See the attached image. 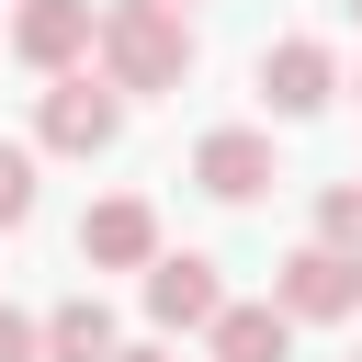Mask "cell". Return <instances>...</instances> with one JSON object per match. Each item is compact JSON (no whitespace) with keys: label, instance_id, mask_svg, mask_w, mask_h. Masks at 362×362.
<instances>
[{"label":"cell","instance_id":"1","mask_svg":"<svg viewBox=\"0 0 362 362\" xmlns=\"http://www.w3.org/2000/svg\"><path fill=\"white\" fill-rule=\"evenodd\" d=\"M102 79H113L124 102L181 90V79H192V23H181V0H102Z\"/></svg>","mask_w":362,"mask_h":362},{"label":"cell","instance_id":"2","mask_svg":"<svg viewBox=\"0 0 362 362\" xmlns=\"http://www.w3.org/2000/svg\"><path fill=\"white\" fill-rule=\"evenodd\" d=\"M113 136H124V90L90 79V68H57L45 102H34V147H45V158H102Z\"/></svg>","mask_w":362,"mask_h":362},{"label":"cell","instance_id":"3","mask_svg":"<svg viewBox=\"0 0 362 362\" xmlns=\"http://www.w3.org/2000/svg\"><path fill=\"white\" fill-rule=\"evenodd\" d=\"M272 294H283L305 328H328V317H351V305H362V260H351V249H328V238H305V249H283V260H272Z\"/></svg>","mask_w":362,"mask_h":362},{"label":"cell","instance_id":"4","mask_svg":"<svg viewBox=\"0 0 362 362\" xmlns=\"http://www.w3.org/2000/svg\"><path fill=\"white\" fill-rule=\"evenodd\" d=\"M11 57H23L34 79H57V68L102 57V11H90V0H11Z\"/></svg>","mask_w":362,"mask_h":362},{"label":"cell","instance_id":"5","mask_svg":"<svg viewBox=\"0 0 362 362\" xmlns=\"http://www.w3.org/2000/svg\"><path fill=\"white\" fill-rule=\"evenodd\" d=\"M260 102H272L283 124L328 113V102H339V57H328L317 34H283V45H260Z\"/></svg>","mask_w":362,"mask_h":362},{"label":"cell","instance_id":"6","mask_svg":"<svg viewBox=\"0 0 362 362\" xmlns=\"http://www.w3.org/2000/svg\"><path fill=\"white\" fill-rule=\"evenodd\" d=\"M192 181H204L215 204H260V192L283 181V158H272V136H260V124H215V136L192 147Z\"/></svg>","mask_w":362,"mask_h":362},{"label":"cell","instance_id":"7","mask_svg":"<svg viewBox=\"0 0 362 362\" xmlns=\"http://www.w3.org/2000/svg\"><path fill=\"white\" fill-rule=\"evenodd\" d=\"M79 260H90V272H147V260H158V204H147V192H102V204L79 215Z\"/></svg>","mask_w":362,"mask_h":362},{"label":"cell","instance_id":"8","mask_svg":"<svg viewBox=\"0 0 362 362\" xmlns=\"http://www.w3.org/2000/svg\"><path fill=\"white\" fill-rule=\"evenodd\" d=\"M147 317H158V328H215V317H226L215 260H204V249H158V260H147Z\"/></svg>","mask_w":362,"mask_h":362},{"label":"cell","instance_id":"9","mask_svg":"<svg viewBox=\"0 0 362 362\" xmlns=\"http://www.w3.org/2000/svg\"><path fill=\"white\" fill-rule=\"evenodd\" d=\"M294 328H305V317L272 294V305H226V317L204 328V351H215V362H294Z\"/></svg>","mask_w":362,"mask_h":362},{"label":"cell","instance_id":"10","mask_svg":"<svg viewBox=\"0 0 362 362\" xmlns=\"http://www.w3.org/2000/svg\"><path fill=\"white\" fill-rule=\"evenodd\" d=\"M124 339H113V305L102 294H68V305H45V362H113Z\"/></svg>","mask_w":362,"mask_h":362},{"label":"cell","instance_id":"11","mask_svg":"<svg viewBox=\"0 0 362 362\" xmlns=\"http://www.w3.org/2000/svg\"><path fill=\"white\" fill-rule=\"evenodd\" d=\"M317 238L362 260V181H328V192H317Z\"/></svg>","mask_w":362,"mask_h":362},{"label":"cell","instance_id":"12","mask_svg":"<svg viewBox=\"0 0 362 362\" xmlns=\"http://www.w3.org/2000/svg\"><path fill=\"white\" fill-rule=\"evenodd\" d=\"M34 215V147H0V226Z\"/></svg>","mask_w":362,"mask_h":362},{"label":"cell","instance_id":"13","mask_svg":"<svg viewBox=\"0 0 362 362\" xmlns=\"http://www.w3.org/2000/svg\"><path fill=\"white\" fill-rule=\"evenodd\" d=\"M0 362H45V317H23V305H0Z\"/></svg>","mask_w":362,"mask_h":362},{"label":"cell","instance_id":"14","mask_svg":"<svg viewBox=\"0 0 362 362\" xmlns=\"http://www.w3.org/2000/svg\"><path fill=\"white\" fill-rule=\"evenodd\" d=\"M113 362H170V351H113Z\"/></svg>","mask_w":362,"mask_h":362},{"label":"cell","instance_id":"15","mask_svg":"<svg viewBox=\"0 0 362 362\" xmlns=\"http://www.w3.org/2000/svg\"><path fill=\"white\" fill-rule=\"evenodd\" d=\"M339 11H351V23H362V0H339Z\"/></svg>","mask_w":362,"mask_h":362},{"label":"cell","instance_id":"16","mask_svg":"<svg viewBox=\"0 0 362 362\" xmlns=\"http://www.w3.org/2000/svg\"><path fill=\"white\" fill-rule=\"evenodd\" d=\"M351 90H362V79H351Z\"/></svg>","mask_w":362,"mask_h":362},{"label":"cell","instance_id":"17","mask_svg":"<svg viewBox=\"0 0 362 362\" xmlns=\"http://www.w3.org/2000/svg\"><path fill=\"white\" fill-rule=\"evenodd\" d=\"M351 362H362V351H351Z\"/></svg>","mask_w":362,"mask_h":362}]
</instances>
